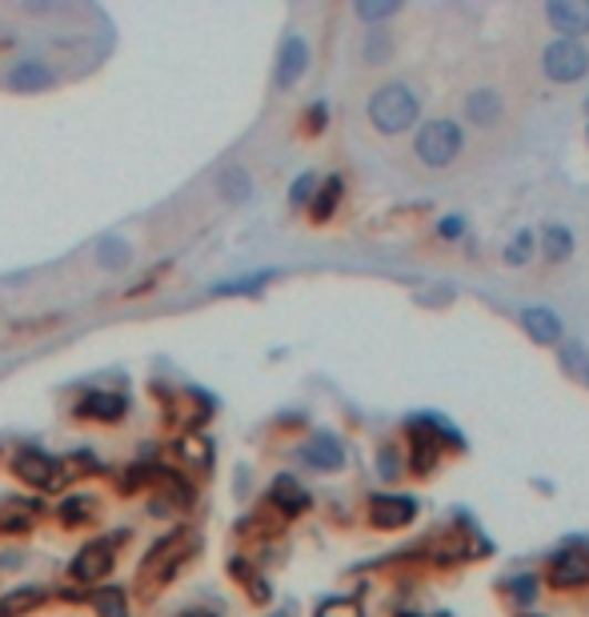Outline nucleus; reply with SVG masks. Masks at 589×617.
Masks as SVG:
<instances>
[{"mask_svg":"<svg viewBox=\"0 0 589 617\" xmlns=\"http://www.w3.org/2000/svg\"><path fill=\"white\" fill-rule=\"evenodd\" d=\"M457 113H462L457 125L465 128V136L469 133L502 136V133H509L517 121V96L505 81L485 76V81H474L462 96H457Z\"/></svg>","mask_w":589,"mask_h":617,"instance_id":"nucleus-1","label":"nucleus"},{"mask_svg":"<svg viewBox=\"0 0 589 617\" xmlns=\"http://www.w3.org/2000/svg\"><path fill=\"white\" fill-rule=\"evenodd\" d=\"M421 105H425L421 84H413L410 76H390L369 89L365 121L378 136H405L410 128H417Z\"/></svg>","mask_w":589,"mask_h":617,"instance_id":"nucleus-2","label":"nucleus"},{"mask_svg":"<svg viewBox=\"0 0 589 617\" xmlns=\"http://www.w3.org/2000/svg\"><path fill=\"white\" fill-rule=\"evenodd\" d=\"M465 128L453 116H430L413 128V161L421 173H450L465 153Z\"/></svg>","mask_w":589,"mask_h":617,"instance_id":"nucleus-3","label":"nucleus"},{"mask_svg":"<svg viewBox=\"0 0 589 617\" xmlns=\"http://www.w3.org/2000/svg\"><path fill=\"white\" fill-rule=\"evenodd\" d=\"M537 69L549 84H578L589 76V49L586 41H569V37H554L537 56Z\"/></svg>","mask_w":589,"mask_h":617,"instance_id":"nucleus-4","label":"nucleus"},{"mask_svg":"<svg viewBox=\"0 0 589 617\" xmlns=\"http://www.w3.org/2000/svg\"><path fill=\"white\" fill-rule=\"evenodd\" d=\"M306 73H309V41L301 32H289L281 41V49H277V69H273L277 93H293Z\"/></svg>","mask_w":589,"mask_h":617,"instance_id":"nucleus-5","label":"nucleus"},{"mask_svg":"<svg viewBox=\"0 0 589 617\" xmlns=\"http://www.w3.org/2000/svg\"><path fill=\"white\" fill-rule=\"evenodd\" d=\"M546 24L558 37H569V41H581L589 32V0H549L541 9Z\"/></svg>","mask_w":589,"mask_h":617,"instance_id":"nucleus-6","label":"nucleus"},{"mask_svg":"<svg viewBox=\"0 0 589 617\" xmlns=\"http://www.w3.org/2000/svg\"><path fill=\"white\" fill-rule=\"evenodd\" d=\"M12 473H17L24 485H41V490H56V485H61V461L41 450L17 453V457H12Z\"/></svg>","mask_w":589,"mask_h":617,"instance_id":"nucleus-7","label":"nucleus"},{"mask_svg":"<svg viewBox=\"0 0 589 617\" xmlns=\"http://www.w3.org/2000/svg\"><path fill=\"white\" fill-rule=\"evenodd\" d=\"M549 577L558 589H574L589 582V549L586 545H566L561 554H554L549 562Z\"/></svg>","mask_w":589,"mask_h":617,"instance_id":"nucleus-8","label":"nucleus"},{"mask_svg":"<svg viewBox=\"0 0 589 617\" xmlns=\"http://www.w3.org/2000/svg\"><path fill=\"white\" fill-rule=\"evenodd\" d=\"M53 84H56V73L49 61H17L4 73V89H12V93H44Z\"/></svg>","mask_w":589,"mask_h":617,"instance_id":"nucleus-9","label":"nucleus"},{"mask_svg":"<svg viewBox=\"0 0 589 617\" xmlns=\"http://www.w3.org/2000/svg\"><path fill=\"white\" fill-rule=\"evenodd\" d=\"M301 461L317 473H337L345 465V445H341L333 433H313V438L301 445Z\"/></svg>","mask_w":589,"mask_h":617,"instance_id":"nucleus-10","label":"nucleus"},{"mask_svg":"<svg viewBox=\"0 0 589 617\" xmlns=\"http://www.w3.org/2000/svg\"><path fill=\"white\" fill-rule=\"evenodd\" d=\"M128 401L121 398V393H101V389H93V393H84L81 401H76V418L81 421H121L125 418Z\"/></svg>","mask_w":589,"mask_h":617,"instance_id":"nucleus-11","label":"nucleus"},{"mask_svg":"<svg viewBox=\"0 0 589 617\" xmlns=\"http://www.w3.org/2000/svg\"><path fill=\"white\" fill-rule=\"evenodd\" d=\"M108 569H113V545L108 542H89L73 562L76 582H101V577H108Z\"/></svg>","mask_w":589,"mask_h":617,"instance_id":"nucleus-12","label":"nucleus"},{"mask_svg":"<svg viewBox=\"0 0 589 617\" xmlns=\"http://www.w3.org/2000/svg\"><path fill=\"white\" fill-rule=\"evenodd\" d=\"M521 325H526V333L534 337L537 346H558L561 341V321L546 305H529L526 313H521Z\"/></svg>","mask_w":589,"mask_h":617,"instance_id":"nucleus-13","label":"nucleus"},{"mask_svg":"<svg viewBox=\"0 0 589 617\" xmlns=\"http://www.w3.org/2000/svg\"><path fill=\"white\" fill-rule=\"evenodd\" d=\"M413 510H417V505H413L410 497H373V505H369L378 529H397V525L410 522Z\"/></svg>","mask_w":589,"mask_h":617,"instance_id":"nucleus-14","label":"nucleus"},{"mask_svg":"<svg viewBox=\"0 0 589 617\" xmlns=\"http://www.w3.org/2000/svg\"><path fill=\"white\" fill-rule=\"evenodd\" d=\"M128 257H133V245H128L121 233H105V237L96 241V265H101V269H125Z\"/></svg>","mask_w":589,"mask_h":617,"instance_id":"nucleus-15","label":"nucleus"},{"mask_svg":"<svg viewBox=\"0 0 589 617\" xmlns=\"http://www.w3.org/2000/svg\"><path fill=\"white\" fill-rule=\"evenodd\" d=\"M361 61L369 69H385L393 61V37L385 29H369L365 32V44H361Z\"/></svg>","mask_w":589,"mask_h":617,"instance_id":"nucleus-16","label":"nucleus"},{"mask_svg":"<svg viewBox=\"0 0 589 617\" xmlns=\"http://www.w3.org/2000/svg\"><path fill=\"white\" fill-rule=\"evenodd\" d=\"M541 253H546V261H566L569 253H574V233L566 225H546L541 229Z\"/></svg>","mask_w":589,"mask_h":617,"instance_id":"nucleus-17","label":"nucleus"},{"mask_svg":"<svg viewBox=\"0 0 589 617\" xmlns=\"http://www.w3.org/2000/svg\"><path fill=\"white\" fill-rule=\"evenodd\" d=\"M337 200H341V177H329L326 185H317L313 200H309V217H313L317 225L329 220L333 217V209H337Z\"/></svg>","mask_w":589,"mask_h":617,"instance_id":"nucleus-18","label":"nucleus"},{"mask_svg":"<svg viewBox=\"0 0 589 617\" xmlns=\"http://www.w3.org/2000/svg\"><path fill=\"white\" fill-rule=\"evenodd\" d=\"M217 188H221V197L225 200H232V205H241V200H249V193H252V181H249V173H245L241 165H229L217 177Z\"/></svg>","mask_w":589,"mask_h":617,"instance_id":"nucleus-19","label":"nucleus"},{"mask_svg":"<svg viewBox=\"0 0 589 617\" xmlns=\"http://www.w3.org/2000/svg\"><path fill=\"white\" fill-rule=\"evenodd\" d=\"M37 606H41V589H32V586L12 589V594L0 597V617H21V614H29V609H37Z\"/></svg>","mask_w":589,"mask_h":617,"instance_id":"nucleus-20","label":"nucleus"},{"mask_svg":"<svg viewBox=\"0 0 589 617\" xmlns=\"http://www.w3.org/2000/svg\"><path fill=\"white\" fill-rule=\"evenodd\" d=\"M273 502L281 505L285 513H297V510H306V505H309V493L301 490L293 477H277V482H273Z\"/></svg>","mask_w":589,"mask_h":617,"instance_id":"nucleus-21","label":"nucleus"},{"mask_svg":"<svg viewBox=\"0 0 589 617\" xmlns=\"http://www.w3.org/2000/svg\"><path fill=\"white\" fill-rule=\"evenodd\" d=\"M529 257H534V229H521L514 241L505 245V265H514L517 269V265H526Z\"/></svg>","mask_w":589,"mask_h":617,"instance_id":"nucleus-22","label":"nucleus"},{"mask_svg":"<svg viewBox=\"0 0 589 617\" xmlns=\"http://www.w3.org/2000/svg\"><path fill=\"white\" fill-rule=\"evenodd\" d=\"M93 510H96V497H69V502L61 505V522L84 525L89 517H93Z\"/></svg>","mask_w":589,"mask_h":617,"instance_id":"nucleus-23","label":"nucleus"},{"mask_svg":"<svg viewBox=\"0 0 589 617\" xmlns=\"http://www.w3.org/2000/svg\"><path fill=\"white\" fill-rule=\"evenodd\" d=\"M353 12H358L365 24H381V21H390V17H397L401 4H397V0H381V4H369V0H361Z\"/></svg>","mask_w":589,"mask_h":617,"instance_id":"nucleus-24","label":"nucleus"},{"mask_svg":"<svg viewBox=\"0 0 589 617\" xmlns=\"http://www.w3.org/2000/svg\"><path fill=\"white\" fill-rule=\"evenodd\" d=\"M96 614L101 617H128V601L121 589H101L96 594Z\"/></svg>","mask_w":589,"mask_h":617,"instance_id":"nucleus-25","label":"nucleus"},{"mask_svg":"<svg viewBox=\"0 0 589 617\" xmlns=\"http://www.w3.org/2000/svg\"><path fill=\"white\" fill-rule=\"evenodd\" d=\"M561 366H566L574 377H581V381L589 385V357L581 353L578 346H566V349H561Z\"/></svg>","mask_w":589,"mask_h":617,"instance_id":"nucleus-26","label":"nucleus"},{"mask_svg":"<svg viewBox=\"0 0 589 617\" xmlns=\"http://www.w3.org/2000/svg\"><path fill=\"white\" fill-rule=\"evenodd\" d=\"M313 193H317V177H313V173H306V177H297V185L289 188V205H293V209H301L306 200H313Z\"/></svg>","mask_w":589,"mask_h":617,"instance_id":"nucleus-27","label":"nucleus"},{"mask_svg":"<svg viewBox=\"0 0 589 617\" xmlns=\"http://www.w3.org/2000/svg\"><path fill=\"white\" fill-rule=\"evenodd\" d=\"M317 617H361V609L358 601H326L317 609Z\"/></svg>","mask_w":589,"mask_h":617,"instance_id":"nucleus-28","label":"nucleus"},{"mask_svg":"<svg viewBox=\"0 0 589 617\" xmlns=\"http://www.w3.org/2000/svg\"><path fill=\"white\" fill-rule=\"evenodd\" d=\"M462 233V217H445L442 220V237H457Z\"/></svg>","mask_w":589,"mask_h":617,"instance_id":"nucleus-29","label":"nucleus"},{"mask_svg":"<svg viewBox=\"0 0 589 617\" xmlns=\"http://www.w3.org/2000/svg\"><path fill=\"white\" fill-rule=\"evenodd\" d=\"M185 617H217V614H209V609H189Z\"/></svg>","mask_w":589,"mask_h":617,"instance_id":"nucleus-30","label":"nucleus"},{"mask_svg":"<svg viewBox=\"0 0 589 617\" xmlns=\"http://www.w3.org/2000/svg\"><path fill=\"white\" fill-rule=\"evenodd\" d=\"M269 617H289V609H277V614H269Z\"/></svg>","mask_w":589,"mask_h":617,"instance_id":"nucleus-31","label":"nucleus"},{"mask_svg":"<svg viewBox=\"0 0 589 617\" xmlns=\"http://www.w3.org/2000/svg\"><path fill=\"white\" fill-rule=\"evenodd\" d=\"M586 113H589V101H586Z\"/></svg>","mask_w":589,"mask_h":617,"instance_id":"nucleus-32","label":"nucleus"},{"mask_svg":"<svg viewBox=\"0 0 589 617\" xmlns=\"http://www.w3.org/2000/svg\"><path fill=\"white\" fill-rule=\"evenodd\" d=\"M529 617H537V614H529Z\"/></svg>","mask_w":589,"mask_h":617,"instance_id":"nucleus-33","label":"nucleus"}]
</instances>
